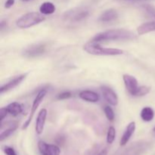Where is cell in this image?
Masks as SVG:
<instances>
[{"label":"cell","instance_id":"cell-15","mask_svg":"<svg viewBox=\"0 0 155 155\" xmlns=\"http://www.w3.org/2000/svg\"><path fill=\"white\" fill-rule=\"evenodd\" d=\"M153 31H155V21L145 22L137 27V33L139 35H144Z\"/></svg>","mask_w":155,"mask_h":155},{"label":"cell","instance_id":"cell-2","mask_svg":"<svg viewBox=\"0 0 155 155\" xmlns=\"http://www.w3.org/2000/svg\"><path fill=\"white\" fill-rule=\"evenodd\" d=\"M83 49L87 53L93 55H101V56H117L120 55L124 53V50L119 48H105L99 45L98 42H90L85 44L83 46Z\"/></svg>","mask_w":155,"mask_h":155},{"label":"cell","instance_id":"cell-29","mask_svg":"<svg viewBox=\"0 0 155 155\" xmlns=\"http://www.w3.org/2000/svg\"><path fill=\"white\" fill-rule=\"evenodd\" d=\"M154 130V132H155V127H154V130Z\"/></svg>","mask_w":155,"mask_h":155},{"label":"cell","instance_id":"cell-6","mask_svg":"<svg viewBox=\"0 0 155 155\" xmlns=\"http://www.w3.org/2000/svg\"><path fill=\"white\" fill-rule=\"evenodd\" d=\"M38 149L42 155H60L61 149L58 146L48 144L43 141L38 142Z\"/></svg>","mask_w":155,"mask_h":155},{"label":"cell","instance_id":"cell-26","mask_svg":"<svg viewBox=\"0 0 155 155\" xmlns=\"http://www.w3.org/2000/svg\"><path fill=\"white\" fill-rule=\"evenodd\" d=\"M15 0H7L5 3V8H10L11 7H12L15 5Z\"/></svg>","mask_w":155,"mask_h":155},{"label":"cell","instance_id":"cell-20","mask_svg":"<svg viewBox=\"0 0 155 155\" xmlns=\"http://www.w3.org/2000/svg\"><path fill=\"white\" fill-rule=\"evenodd\" d=\"M116 138V130L114 127H110L107 130V143L112 144Z\"/></svg>","mask_w":155,"mask_h":155},{"label":"cell","instance_id":"cell-28","mask_svg":"<svg viewBox=\"0 0 155 155\" xmlns=\"http://www.w3.org/2000/svg\"><path fill=\"white\" fill-rule=\"evenodd\" d=\"M22 1H24V2H28V1H30V0H22Z\"/></svg>","mask_w":155,"mask_h":155},{"label":"cell","instance_id":"cell-21","mask_svg":"<svg viewBox=\"0 0 155 155\" xmlns=\"http://www.w3.org/2000/svg\"><path fill=\"white\" fill-rule=\"evenodd\" d=\"M151 91V88L148 87L147 86H139L137 92H136L135 96H145V95H148Z\"/></svg>","mask_w":155,"mask_h":155},{"label":"cell","instance_id":"cell-18","mask_svg":"<svg viewBox=\"0 0 155 155\" xmlns=\"http://www.w3.org/2000/svg\"><path fill=\"white\" fill-rule=\"evenodd\" d=\"M140 117L142 120L145 122H150L154 117V111L151 107H145L141 110Z\"/></svg>","mask_w":155,"mask_h":155},{"label":"cell","instance_id":"cell-27","mask_svg":"<svg viewBox=\"0 0 155 155\" xmlns=\"http://www.w3.org/2000/svg\"><path fill=\"white\" fill-rule=\"evenodd\" d=\"M97 155H107V149H104L101 151H100Z\"/></svg>","mask_w":155,"mask_h":155},{"label":"cell","instance_id":"cell-25","mask_svg":"<svg viewBox=\"0 0 155 155\" xmlns=\"http://www.w3.org/2000/svg\"><path fill=\"white\" fill-rule=\"evenodd\" d=\"M8 110L6 109V107H2L0 109V121L1 123H2L3 120L5 119V117H6V116L8 115Z\"/></svg>","mask_w":155,"mask_h":155},{"label":"cell","instance_id":"cell-16","mask_svg":"<svg viewBox=\"0 0 155 155\" xmlns=\"http://www.w3.org/2000/svg\"><path fill=\"white\" fill-rule=\"evenodd\" d=\"M5 107L8 110V113L12 116H18L23 111L22 105L20 103L16 102V101L10 103Z\"/></svg>","mask_w":155,"mask_h":155},{"label":"cell","instance_id":"cell-11","mask_svg":"<svg viewBox=\"0 0 155 155\" xmlns=\"http://www.w3.org/2000/svg\"><path fill=\"white\" fill-rule=\"evenodd\" d=\"M47 117V110L45 108L41 109L39 113L38 114L37 118H36V127H35V130H36V133L38 135H41L44 130V127H45V120H46Z\"/></svg>","mask_w":155,"mask_h":155},{"label":"cell","instance_id":"cell-4","mask_svg":"<svg viewBox=\"0 0 155 155\" xmlns=\"http://www.w3.org/2000/svg\"><path fill=\"white\" fill-rule=\"evenodd\" d=\"M89 12L87 9L77 8L72 9V10H69L65 12L64 15V18L66 21L77 23L86 19L89 16Z\"/></svg>","mask_w":155,"mask_h":155},{"label":"cell","instance_id":"cell-7","mask_svg":"<svg viewBox=\"0 0 155 155\" xmlns=\"http://www.w3.org/2000/svg\"><path fill=\"white\" fill-rule=\"evenodd\" d=\"M46 46L44 43L32 45L27 47L24 51V55L27 58H36L43 54L45 51Z\"/></svg>","mask_w":155,"mask_h":155},{"label":"cell","instance_id":"cell-17","mask_svg":"<svg viewBox=\"0 0 155 155\" xmlns=\"http://www.w3.org/2000/svg\"><path fill=\"white\" fill-rule=\"evenodd\" d=\"M56 10L55 5L50 2H43L39 7V12L44 15H51L54 13Z\"/></svg>","mask_w":155,"mask_h":155},{"label":"cell","instance_id":"cell-9","mask_svg":"<svg viewBox=\"0 0 155 155\" xmlns=\"http://www.w3.org/2000/svg\"><path fill=\"white\" fill-rule=\"evenodd\" d=\"M123 80H124V85H125L129 93L135 96L139 87V84H138V80H136V77L130 75V74H124Z\"/></svg>","mask_w":155,"mask_h":155},{"label":"cell","instance_id":"cell-19","mask_svg":"<svg viewBox=\"0 0 155 155\" xmlns=\"http://www.w3.org/2000/svg\"><path fill=\"white\" fill-rule=\"evenodd\" d=\"M16 129H17V126L14 125V126H12V127H9V128L7 129V130H4V131L2 132L1 134H0V141H1V142H3L5 139H6L7 138H8L9 136H10L11 135H12V133H13L16 130Z\"/></svg>","mask_w":155,"mask_h":155},{"label":"cell","instance_id":"cell-14","mask_svg":"<svg viewBox=\"0 0 155 155\" xmlns=\"http://www.w3.org/2000/svg\"><path fill=\"white\" fill-rule=\"evenodd\" d=\"M118 13L115 9L110 8L105 10L99 17V21L101 22L107 23L111 22L117 19Z\"/></svg>","mask_w":155,"mask_h":155},{"label":"cell","instance_id":"cell-3","mask_svg":"<svg viewBox=\"0 0 155 155\" xmlns=\"http://www.w3.org/2000/svg\"><path fill=\"white\" fill-rule=\"evenodd\" d=\"M45 17L39 12H29L22 15L16 21V25L19 28L27 29L43 22Z\"/></svg>","mask_w":155,"mask_h":155},{"label":"cell","instance_id":"cell-13","mask_svg":"<svg viewBox=\"0 0 155 155\" xmlns=\"http://www.w3.org/2000/svg\"><path fill=\"white\" fill-rule=\"evenodd\" d=\"M79 96L81 99L88 102L96 103L100 100V96L98 93L91 90H83L80 92Z\"/></svg>","mask_w":155,"mask_h":155},{"label":"cell","instance_id":"cell-1","mask_svg":"<svg viewBox=\"0 0 155 155\" xmlns=\"http://www.w3.org/2000/svg\"><path fill=\"white\" fill-rule=\"evenodd\" d=\"M135 39H136V35L130 30L126 29H112L98 33L91 41L99 43L107 41L133 40Z\"/></svg>","mask_w":155,"mask_h":155},{"label":"cell","instance_id":"cell-8","mask_svg":"<svg viewBox=\"0 0 155 155\" xmlns=\"http://www.w3.org/2000/svg\"><path fill=\"white\" fill-rule=\"evenodd\" d=\"M27 77V74H23L21 75L18 76V77H15V78L12 79L10 81H8V83H6L5 84L2 85L0 88V93L3 94L6 92H8V91L12 90V89H15V87H17L18 86H19Z\"/></svg>","mask_w":155,"mask_h":155},{"label":"cell","instance_id":"cell-24","mask_svg":"<svg viewBox=\"0 0 155 155\" xmlns=\"http://www.w3.org/2000/svg\"><path fill=\"white\" fill-rule=\"evenodd\" d=\"M71 96H72V94H71V92H64L62 93L59 94L58 96V98L59 100H64L71 98Z\"/></svg>","mask_w":155,"mask_h":155},{"label":"cell","instance_id":"cell-10","mask_svg":"<svg viewBox=\"0 0 155 155\" xmlns=\"http://www.w3.org/2000/svg\"><path fill=\"white\" fill-rule=\"evenodd\" d=\"M101 91L103 97H104V98L107 102H108L110 105H117L118 101H119L117 95L115 93V92L111 88L108 87L107 86H101Z\"/></svg>","mask_w":155,"mask_h":155},{"label":"cell","instance_id":"cell-12","mask_svg":"<svg viewBox=\"0 0 155 155\" xmlns=\"http://www.w3.org/2000/svg\"><path fill=\"white\" fill-rule=\"evenodd\" d=\"M136 128V124L135 122H131L127 125V128H126L125 131H124V134H123L122 137H121L120 142V146H125L127 143L129 142L130 139H131L132 136L134 133L135 130Z\"/></svg>","mask_w":155,"mask_h":155},{"label":"cell","instance_id":"cell-23","mask_svg":"<svg viewBox=\"0 0 155 155\" xmlns=\"http://www.w3.org/2000/svg\"><path fill=\"white\" fill-rule=\"evenodd\" d=\"M3 151L6 155H17V153L15 151V149L10 146L3 147Z\"/></svg>","mask_w":155,"mask_h":155},{"label":"cell","instance_id":"cell-22","mask_svg":"<svg viewBox=\"0 0 155 155\" xmlns=\"http://www.w3.org/2000/svg\"><path fill=\"white\" fill-rule=\"evenodd\" d=\"M104 112L106 117H107V119L108 120L113 121L114 120V112L113 109H112L110 106H105L104 108Z\"/></svg>","mask_w":155,"mask_h":155},{"label":"cell","instance_id":"cell-5","mask_svg":"<svg viewBox=\"0 0 155 155\" xmlns=\"http://www.w3.org/2000/svg\"><path fill=\"white\" fill-rule=\"evenodd\" d=\"M46 94H47V91L45 90V89H42V90H40L37 93L34 101H33V104H32L31 108H30V114H29L28 118L26 120V121L24 123V124H23L22 126V128L21 129H22L23 130L27 129V127L30 126V123H31L32 121V119L33 118V116H34L36 110L38 109V107H39V104H40L41 102L42 101V100H43L44 98L45 97Z\"/></svg>","mask_w":155,"mask_h":155}]
</instances>
